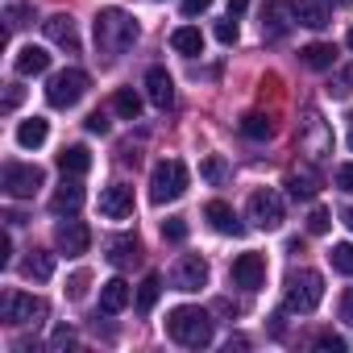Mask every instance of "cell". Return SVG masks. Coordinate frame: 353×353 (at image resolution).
<instances>
[{"mask_svg": "<svg viewBox=\"0 0 353 353\" xmlns=\"http://www.w3.org/2000/svg\"><path fill=\"white\" fill-rule=\"evenodd\" d=\"M92 34H96V50L104 59H121L137 42V21L125 9H100L92 21Z\"/></svg>", "mask_w": 353, "mask_h": 353, "instance_id": "1", "label": "cell"}, {"mask_svg": "<svg viewBox=\"0 0 353 353\" xmlns=\"http://www.w3.org/2000/svg\"><path fill=\"white\" fill-rule=\"evenodd\" d=\"M166 336L183 349H204V345H212V316L204 307H192V303L170 307L166 312Z\"/></svg>", "mask_w": 353, "mask_h": 353, "instance_id": "2", "label": "cell"}, {"mask_svg": "<svg viewBox=\"0 0 353 353\" xmlns=\"http://www.w3.org/2000/svg\"><path fill=\"white\" fill-rule=\"evenodd\" d=\"M188 183H192L188 166H183L179 158H166V162H158L154 174H150V200H154L158 208H162V204H174V200L188 192Z\"/></svg>", "mask_w": 353, "mask_h": 353, "instance_id": "3", "label": "cell"}, {"mask_svg": "<svg viewBox=\"0 0 353 353\" xmlns=\"http://www.w3.org/2000/svg\"><path fill=\"white\" fill-rule=\"evenodd\" d=\"M320 299H324V279H320V270H291L287 274V312H299V316H307V312H316L320 307Z\"/></svg>", "mask_w": 353, "mask_h": 353, "instance_id": "4", "label": "cell"}, {"mask_svg": "<svg viewBox=\"0 0 353 353\" xmlns=\"http://www.w3.org/2000/svg\"><path fill=\"white\" fill-rule=\"evenodd\" d=\"M42 183H46V174L34 162H5V170H0V188H5L9 200H34Z\"/></svg>", "mask_w": 353, "mask_h": 353, "instance_id": "5", "label": "cell"}, {"mask_svg": "<svg viewBox=\"0 0 353 353\" xmlns=\"http://www.w3.org/2000/svg\"><path fill=\"white\" fill-rule=\"evenodd\" d=\"M88 88H92L88 71L67 67V71L50 75V83H46V104H50V108H75V104L88 96Z\"/></svg>", "mask_w": 353, "mask_h": 353, "instance_id": "6", "label": "cell"}, {"mask_svg": "<svg viewBox=\"0 0 353 353\" xmlns=\"http://www.w3.org/2000/svg\"><path fill=\"white\" fill-rule=\"evenodd\" d=\"M0 316H5V324H13V328L38 324V320H46V299L42 295H26V291H9L5 299H0Z\"/></svg>", "mask_w": 353, "mask_h": 353, "instance_id": "7", "label": "cell"}, {"mask_svg": "<svg viewBox=\"0 0 353 353\" xmlns=\"http://www.w3.org/2000/svg\"><path fill=\"white\" fill-rule=\"evenodd\" d=\"M250 221H254V229H283V221H287V208H283V196L279 192H270V188H262V192H254L250 196Z\"/></svg>", "mask_w": 353, "mask_h": 353, "instance_id": "8", "label": "cell"}, {"mask_svg": "<svg viewBox=\"0 0 353 353\" xmlns=\"http://www.w3.org/2000/svg\"><path fill=\"white\" fill-rule=\"evenodd\" d=\"M170 287L174 291H200V287H208V262L200 258V254H183L179 262L170 266Z\"/></svg>", "mask_w": 353, "mask_h": 353, "instance_id": "9", "label": "cell"}, {"mask_svg": "<svg viewBox=\"0 0 353 353\" xmlns=\"http://www.w3.org/2000/svg\"><path fill=\"white\" fill-rule=\"evenodd\" d=\"M295 26V5L291 0H266L262 5V38L266 42H283Z\"/></svg>", "mask_w": 353, "mask_h": 353, "instance_id": "10", "label": "cell"}, {"mask_svg": "<svg viewBox=\"0 0 353 353\" xmlns=\"http://www.w3.org/2000/svg\"><path fill=\"white\" fill-rule=\"evenodd\" d=\"M54 245H59V254H67V258H79V254H88V245H92V229L83 225V221H59L54 225Z\"/></svg>", "mask_w": 353, "mask_h": 353, "instance_id": "11", "label": "cell"}, {"mask_svg": "<svg viewBox=\"0 0 353 353\" xmlns=\"http://www.w3.org/2000/svg\"><path fill=\"white\" fill-rule=\"evenodd\" d=\"M83 200H88V192H83V183H79V174H63L59 192L50 196V212H54V216H75V212L83 208Z\"/></svg>", "mask_w": 353, "mask_h": 353, "instance_id": "12", "label": "cell"}, {"mask_svg": "<svg viewBox=\"0 0 353 353\" xmlns=\"http://www.w3.org/2000/svg\"><path fill=\"white\" fill-rule=\"evenodd\" d=\"M233 283H237L241 291L266 287V258H262V254H237V258H233Z\"/></svg>", "mask_w": 353, "mask_h": 353, "instance_id": "13", "label": "cell"}, {"mask_svg": "<svg viewBox=\"0 0 353 353\" xmlns=\"http://www.w3.org/2000/svg\"><path fill=\"white\" fill-rule=\"evenodd\" d=\"M42 30H46V38H50L59 50H67V54H79V30H75V21H71L67 13H54V17H46V21H42Z\"/></svg>", "mask_w": 353, "mask_h": 353, "instance_id": "14", "label": "cell"}, {"mask_svg": "<svg viewBox=\"0 0 353 353\" xmlns=\"http://www.w3.org/2000/svg\"><path fill=\"white\" fill-rule=\"evenodd\" d=\"M100 216H108V221L133 216V188H125V183L104 188V192H100Z\"/></svg>", "mask_w": 353, "mask_h": 353, "instance_id": "15", "label": "cell"}, {"mask_svg": "<svg viewBox=\"0 0 353 353\" xmlns=\"http://www.w3.org/2000/svg\"><path fill=\"white\" fill-rule=\"evenodd\" d=\"M145 96H150V104L162 108V112L174 104V79L166 75V67H150V71H145Z\"/></svg>", "mask_w": 353, "mask_h": 353, "instance_id": "16", "label": "cell"}, {"mask_svg": "<svg viewBox=\"0 0 353 353\" xmlns=\"http://www.w3.org/2000/svg\"><path fill=\"white\" fill-rule=\"evenodd\" d=\"M204 216H208V225H212L216 233H225V237H241V233H245V225L237 221V212H233L225 200H212V204L204 208Z\"/></svg>", "mask_w": 353, "mask_h": 353, "instance_id": "17", "label": "cell"}, {"mask_svg": "<svg viewBox=\"0 0 353 353\" xmlns=\"http://www.w3.org/2000/svg\"><path fill=\"white\" fill-rule=\"evenodd\" d=\"M291 5H295V21L307 26V30H324L332 21L328 0H291Z\"/></svg>", "mask_w": 353, "mask_h": 353, "instance_id": "18", "label": "cell"}, {"mask_svg": "<svg viewBox=\"0 0 353 353\" xmlns=\"http://www.w3.org/2000/svg\"><path fill=\"white\" fill-rule=\"evenodd\" d=\"M129 299H133V291H129V283H125V279H108V283L100 287V312H104V316L125 312V307H129Z\"/></svg>", "mask_w": 353, "mask_h": 353, "instance_id": "19", "label": "cell"}, {"mask_svg": "<svg viewBox=\"0 0 353 353\" xmlns=\"http://www.w3.org/2000/svg\"><path fill=\"white\" fill-rule=\"evenodd\" d=\"M13 67H17V75H46L50 71V54L42 46H21L17 59H13Z\"/></svg>", "mask_w": 353, "mask_h": 353, "instance_id": "20", "label": "cell"}, {"mask_svg": "<svg viewBox=\"0 0 353 353\" xmlns=\"http://www.w3.org/2000/svg\"><path fill=\"white\" fill-rule=\"evenodd\" d=\"M21 274L34 279V283H50V279H54V254H46V250H30V258L21 262Z\"/></svg>", "mask_w": 353, "mask_h": 353, "instance_id": "21", "label": "cell"}, {"mask_svg": "<svg viewBox=\"0 0 353 353\" xmlns=\"http://www.w3.org/2000/svg\"><path fill=\"white\" fill-rule=\"evenodd\" d=\"M287 192H291L295 200H312V196L320 192L316 170H312V166H299V170H291V174H287Z\"/></svg>", "mask_w": 353, "mask_h": 353, "instance_id": "22", "label": "cell"}, {"mask_svg": "<svg viewBox=\"0 0 353 353\" xmlns=\"http://www.w3.org/2000/svg\"><path fill=\"white\" fill-rule=\"evenodd\" d=\"M299 59H303L307 71H332V63H336V46H328V42H312V46L299 50Z\"/></svg>", "mask_w": 353, "mask_h": 353, "instance_id": "23", "label": "cell"}, {"mask_svg": "<svg viewBox=\"0 0 353 353\" xmlns=\"http://www.w3.org/2000/svg\"><path fill=\"white\" fill-rule=\"evenodd\" d=\"M46 137H50V121H42V117H30V121L17 125V145L21 150H38Z\"/></svg>", "mask_w": 353, "mask_h": 353, "instance_id": "24", "label": "cell"}, {"mask_svg": "<svg viewBox=\"0 0 353 353\" xmlns=\"http://www.w3.org/2000/svg\"><path fill=\"white\" fill-rule=\"evenodd\" d=\"M88 166H92L88 145H63V154H59V170L63 174H88Z\"/></svg>", "mask_w": 353, "mask_h": 353, "instance_id": "25", "label": "cell"}, {"mask_svg": "<svg viewBox=\"0 0 353 353\" xmlns=\"http://www.w3.org/2000/svg\"><path fill=\"white\" fill-rule=\"evenodd\" d=\"M170 46L179 50V54H188V59H196V54L204 50V34H200L196 26H179V30L170 34Z\"/></svg>", "mask_w": 353, "mask_h": 353, "instance_id": "26", "label": "cell"}, {"mask_svg": "<svg viewBox=\"0 0 353 353\" xmlns=\"http://www.w3.org/2000/svg\"><path fill=\"white\" fill-rule=\"evenodd\" d=\"M112 112H117L121 121H137V117H141V96H137L133 88H117V96H112Z\"/></svg>", "mask_w": 353, "mask_h": 353, "instance_id": "27", "label": "cell"}, {"mask_svg": "<svg viewBox=\"0 0 353 353\" xmlns=\"http://www.w3.org/2000/svg\"><path fill=\"white\" fill-rule=\"evenodd\" d=\"M241 133H245L250 141H266V137H274V121H270L266 112H245V117H241Z\"/></svg>", "mask_w": 353, "mask_h": 353, "instance_id": "28", "label": "cell"}, {"mask_svg": "<svg viewBox=\"0 0 353 353\" xmlns=\"http://www.w3.org/2000/svg\"><path fill=\"white\" fill-rule=\"evenodd\" d=\"M158 295H162V274H145V279H141V287H137V312H141V316H150V312H154V303H158Z\"/></svg>", "mask_w": 353, "mask_h": 353, "instance_id": "29", "label": "cell"}, {"mask_svg": "<svg viewBox=\"0 0 353 353\" xmlns=\"http://www.w3.org/2000/svg\"><path fill=\"white\" fill-rule=\"evenodd\" d=\"M108 262H112V266L137 262V237H117V241H108Z\"/></svg>", "mask_w": 353, "mask_h": 353, "instance_id": "30", "label": "cell"}, {"mask_svg": "<svg viewBox=\"0 0 353 353\" xmlns=\"http://www.w3.org/2000/svg\"><path fill=\"white\" fill-rule=\"evenodd\" d=\"M34 21V5H26V0H13V5L5 9V34H13V30H26Z\"/></svg>", "mask_w": 353, "mask_h": 353, "instance_id": "31", "label": "cell"}, {"mask_svg": "<svg viewBox=\"0 0 353 353\" xmlns=\"http://www.w3.org/2000/svg\"><path fill=\"white\" fill-rule=\"evenodd\" d=\"M200 174H204L212 188H221V183L229 179V166H225V158H221V154H208V158L200 162Z\"/></svg>", "mask_w": 353, "mask_h": 353, "instance_id": "32", "label": "cell"}, {"mask_svg": "<svg viewBox=\"0 0 353 353\" xmlns=\"http://www.w3.org/2000/svg\"><path fill=\"white\" fill-rule=\"evenodd\" d=\"M328 262H332V270H341V274H349V279H353V241H341V245H332Z\"/></svg>", "mask_w": 353, "mask_h": 353, "instance_id": "33", "label": "cell"}, {"mask_svg": "<svg viewBox=\"0 0 353 353\" xmlns=\"http://www.w3.org/2000/svg\"><path fill=\"white\" fill-rule=\"evenodd\" d=\"M162 237H166V241H188V221H183V216L162 221Z\"/></svg>", "mask_w": 353, "mask_h": 353, "instance_id": "34", "label": "cell"}, {"mask_svg": "<svg viewBox=\"0 0 353 353\" xmlns=\"http://www.w3.org/2000/svg\"><path fill=\"white\" fill-rule=\"evenodd\" d=\"M88 283H92V274H88V270H75V274L67 279V299H83V295H88Z\"/></svg>", "mask_w": 353, "mask_h": 353, "instance_id": "35", "label": "cell"}, {"mask_svg": "<svg viewBox=\"0 0 353 353\" xmlns=\"http://www.w3.org/2000/svg\"><path fill=\"white\" fill-rule=\"evenodd\" d=\"M237 38H241V34H237V21H233V17L216 21V42H221V46H237Z\"/></svg>", "mask_w": 353, "mask_h": 353, "instance_id": "36", "label": "cell"}, {"mask_svg": "<svg viewBox=\"0 0 353 353\" xmlns=\"http://www.w3.org/2000/svg\"><path fill=\"white\" fill-rule=\"evenodd\" d=\"M328 225H332V212H324V208H312V216H307V233H328Z\"/></svg>", "mask_w": 353, "mask_h": 353, "instance_id": "37", "label": "cell"}, {"mask_svg": "<svg viewBox=\"0 0 353 353\" xmlns=\"http://www.w3.org/2000/svg\"><path fill=\"white\" fill-rule=\"evenodd\" d=\"M328 92L345 100V96L353 92V67H345V71H336V79H332V88H328Z\"/></svg>", "mask_w": 353, "mask_h": 353, "instance_id": "38", "label": "cell"}, {"mask_svg": "<svg viewBox=\"0 0 353 353\" xmlns=\"http://www.w3.org/2000/svg\"><path fill=\"white\" fill-rule=\"evenodd\" d=\"M316 349H332V353H345V336H336V332H320V336H316Z\"/></svg>", "mask_w": 353, "mask_h": 353, "instance_id": "39", "label": "cell"}, {"mask_svg": "<svg viewBox=\"0 0 353 353\" xmlns=\"http://www.w3.org/2000/svg\"><path fill=\"white\" fill-rule=\"evenodd\" d=\"M336 188L353 196V162H341V166H336Z\"/></svg>", "mask_w": 353, "mask_h": 353, "instance_id": "40", "label": "cell"}, {"mask_svg": "<svg viewBox=\"0 0 353 353\" xmlns=\"http://www.w3.org/2000/svg\"><path fill=\"white\" fill-rule=\"evenodd\" d=\"M21 100H26V88H21V83H9V92H5V112H13Z\"/></svg>", "mask_w": 353, "mask_h": 353, "instance_id": "41", "label": "cell"}, {"mask_svg": "<svg viewBox=\"0 0 353 353\" xmlns=\"http://www.w3.org/2000/svg\"><path fill=\"white\" fill-rule=\"evenodd\" d=\"M212 9V0H183V17H200Z\"/></svg>", "mask_w": 353, "mask_h": 353, "instance_id": "42", "label": "cell"}, {"mask_svg": "<svg viewBox=\"0 0 353 353\" xmlns=\"http://www.w3.org/2000/svg\"><path fill=\"white\" fill-rule=\"evenodd\" d=\"M71 345H75V332H71V328H59V332L50 336V349H71Z\"/></svg>", "mask_w": 353, "mask_h": 353, "instance_id": "43", "label": "cell"}, {"mask_svg": "<svg viewBox=\"0 0 353 353\" xmlns=\"http://www.w3.org/2000/svg\"><path fill=\"white\" fill-rule=\"evenodd\" d=\"M88 133H100V137H104V133H108V117H104V112H92V117H88Z\"/></svg>", "mask_w": 353, "mask_h": 353, "instance_id": "44", "label": "cell"}, {"mask_svg": "<svg viewBox=\"0 0 353 353\" xmlns=\"http://www.w3.org/2000/svg\"><path fill=\"white\" fill-rule=\"evenodd\" d=\"M341 320H345V324H353V287L341 295Z\"/></svg>", "mask_w": 353, "mask_h": 353, "instance_id": "45", "label": "cell"}, {"mask_svg": "<svg viewBox=\"0 0 353 353\" xmlns=\"http://www.w3.org/2000/svg\"><path fill=\"white\" fill-rule=\"evenodd\" d=\"M13 262V237L5 233V237H0V266H9Z\"/></svg>", "mask_w": 353, "mask_h": 353, "instance_id": "46", "label": "cell"}, {"mask_svg": "<svg viewBox=\"0 0 353 353\" xmlns=\"http://www.w3.org/2000/svg\"><path fill=\"white\" fill-rule=\"evenodd\" d=\"M250 9V0H229V17H241Z\"/></svg>", "mask_w": 353, "mask_h": 353, "instance_id": "47", "label": "cell"}, {"mask_svg": "<svg viewBox=\"0 0 353 353\" xmlns=\"http://www.w3.org/2000/svg\"><path fill=\"white\" fill-rule=\"evenodd\" d=\"M341 221L349 225V233H353V208H341Z\"/></svg>", "mask_w": 353, "mask_h": 353, "instance_id": "48", "label": "cell"}, {"mask_svg": "<svg viewBox=\"0 0 353 353\" xmlns=\"http://www.w3.org/2000/svg\"><path fill=\"white\" fill-rule=\"evenodd\" d=\"M345 46H349V50H353V30H349V34H345Z\"/></svg>", "mask_w": 353, "mask_h": 353, "instance_id": "49", "label": "cell"}, {"mask_svg": "<svg viewBox=\"0 0 353 353\" xmlns=\"http://www.w3.org/2000/svg\"><path fill=\"white\" fill-rule=\"evenodd\" d=\"M332 5H353V0H332Z\"/></svg>", "mask_w": 353, "mask_h": 353, "instance_id": "50", "label": "cell"}, {"mask_svg": "<svg viewBox=\"0 0 353 353\" xmlns=\"http://www.w3.org/2000/svg\"><path fill=\"white\" fill-rule=\"evenodd\" d=\"M349 150H353V129H349Z\"/></svg>", "mask_w": 353, "mask_h": 353, "instance_id": "51", "label": "cell"}]
</instances>
